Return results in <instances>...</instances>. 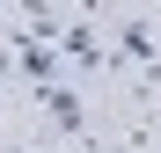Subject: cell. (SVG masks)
<instances>
[{
  "mask_svg": "<svg viewBox=\"0 0 161 153\" xmlns=\"http://www.w3.org/2000/svg\"><path fill=\"white\" fill-rule=\"evenodd\" d=\"M80 153H132L125 139H110V131H88V139H80Z\"/></svg>",
  "mask_w": 161,
  "mask_h": 153,
  "instance_id": "obj_1",
  "label": "cell"
},
{
  "mask_svg": "<svg viewBox=\"0 0 161 153\" xmlns=\"http://www.w3.org/2000/svg\"><path fill=\"white\" fill-rule=\"evenodd\" d=\"M0 153H51V146H37V139H0Z\"/></svg>",
  "mask_w": 161,
  "mask_h": 153,
  "instance_id": "obj_2",
  "label": "cell"
}]
</instances>
